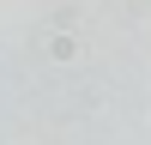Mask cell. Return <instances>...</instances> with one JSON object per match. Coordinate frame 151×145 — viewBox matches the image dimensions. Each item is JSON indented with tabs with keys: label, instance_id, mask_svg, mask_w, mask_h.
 Listing matches in <instances>:
<instances>
[{
	"label": "cell",
	"instance_id": "obj_1",
	"mask_svg": "<svg viewBox=\"0 0 151 145\" xmlns=\"http://www.w3.org/2000/svg\"><path fill=\"white\" fill-rule=\"evenodd\" d=\"M48 60H60V67H67V60H79V42H73V30H48Z\"/></svg>",
	"mask_w": 151,
	"mask_h": 145
}]
</instances>
